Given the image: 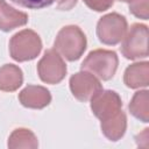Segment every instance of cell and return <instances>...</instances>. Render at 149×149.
I'll list each match as a JSON object with an SVG mask.
<instances>
[{"label":"cell","instance_id":"obj_1","mask_svg":"<svg viewBox=\"0 0 149 149\" xmlns=\"http://www.w3.org/2000/svg\"><path fill=\"white\" fill-rule=\"evenodd\" d=\"M87 47L84 31L74 24L63 27L55 40V50L70 62L79 59Z\"/></svg>","mask_w":149,"mask_h":149},{"label":"cell","instance_id":"obj_2","mask_svg":"<svg viewBox=\"0 0 149 149\" xmlns=\"http://www.w3.org/2000/svg\"><path fill=\"white\" fill-rule=\"evenodd\" d=\"M118 65L119 58L115 51L106 49H95L86 56L80 68L81 70L95 74L102 80H109L115 74Z\"/></svg>","mask_w":149,"mask_h":149},{"label":"cell","instance_id":"obj_3","mask_svg":"<svg viewBox=\"0 0 149 149\" xmlns=\"http://www.w3.org/2000/svg\"><path fill=\"white\" fill-rule=\"evenodd\" d=\"M41 50V37L31 29H23L16 33L9 41V54L16 62L31 61L40 55Z\"/></svg>","mask_w":149,"mask_h":149},{"label":"cell","instance_id":"obj_4","mask_svg":"<svg viewBox=\"0 0 149 149\" xmlns=\"http://www.w3.org/2000/svg\"><path fill=\"white\" fill-rule=\"evenodd\" d=\"M120 50L125 58L130 61L148 57V27L133 23L122 38Z\"/></svg>","mask_w":149,"mask_h":149},{"label":"cell","instance_id":"obj_5","mask_svg":"<svg viewBox=\"0 0 149 149\" xmlns=\"http://www.w3.org/2000/svg\"><path fill=\"white\" fill-rule=\"evenodd\" d=\"M128 29L127 20L119 13H109L100 17L97 24V36L106 45H115L122 41Z\"/></svg>","mask_w":149,"mask_h":149},{"label":"cell","instance_id":"obj_6","mask_svg":"<svg viewBox=\"0 0 149 149\" xmlns=\"http://www.w3.org/2000/svg\"><path fill=\"white\" fill-rule=\"evenodd\" d=\"M66 64L62 56L55 49H48L44 51L43 57L37 63L38 77L47 84H58L66 74Z\"/></svg>","mask_w":149,"mask_h":149},{"label":"cell","instance_id":"obj_7","mask_svg":"<svg viewBox=\"0 0 149 149\" xmlns=\"http://www.w3.org/2000/svg\"><path fill=\"white\" fill-rule=\"evenodd\" d=\"M70 90L76 99L79 101H87L102 90V85L93 73L81 70L70 77Z\"/></svg>","mask_w":149,"mask_h":149},{"label":"cell","instance_id":"obj_8","mask_svg":"<svg viewBox=\"0 0 149 149\" xmlns=\"http://www.w3.org/2000/svg\"><path fill=\"white\" fill-rule=\"evenodd\" d=\"M121 107V98L115 91L101 90L91 98V109L100 121L111 118L118 113Z\"/></svg>","mask_w":149,"mask_h":149},{"label":"cell","instance_id":"obj_9","mask_svg":"<svg viewBox=\"0 0 149 149\" xmlns=\"http://www.w3.org/2000/svg\"><path fill=\"white\" fill-rule=\"evenodd\" d=\"M19 100L27 108L42 109L51 102V94L43 86L28 85L19 93Z\"/></svg>","mask_w":149,"mask_h":149},{"label":"cell","instance_id":"obj_10","mask_svg":"<svg viewBox=\"0 0 149 149\" xmlns=\"http://www.w3.org/2000/svg\"><path fill=\"white\" fill-rule=\"evenodd\" d=\"M28 15L9 6L5 0H0V30L10 31L17 27L27 24Z\"/></svg>","mask_w":149,"mask_h":149},{"label":"cell","instance_id":"obj_11","mask_svg":"<svg viewBox=\"0 0 149 149\" xmlns=\"http://www.w3.org/2000/svg\"><path fill=\"white\" fill-rule=\"evenodd\" d=\"M123 83L129 88L147 87L149 85V63L144 61L129 65L125 71Z\"/></svg>","mask_w":149,"mask_h":149},{"label":"cell","instance_id":"obj_12","mask_svg":"<svg viewBox=\"0 0 149 149\" xmlns=\"http://www.w3.org/2000/svg\"><path fill=\"white\" fill-rule=\"evenodd\" d=\"M101 132L111 141L120 140L127 129V116L122 109L112 115L111 118L101 121Z\"/></svg>","mask_w":149,"mask_h":149},{"label":"cell","instance_id":"obj_13","mask_svg":"<svg viewBox=\"0 0 149 149\" xmlns=\"http://www.w3.org/2000/svg\"><path fill=\"white\" fill-rule=\"evenodd\" d=\"M23 83L22 70L14 64H5L0 68V91L14 92Z\"/></svg>","mask_w":149,"mask_h":149},{"label":"cell","instance_id":"obj_14","mask_svg":"<svg viewBox=\"0 0 149 149\" xmlns=\"http://www.w3.org/2000/svg\"><path fill=\"white\" fill-rule=\"evenodd\" d=\"M38 147V141L35 134L27 128H16L9 135L8 148L9 149H36Z\"/></svg>","mask_w":149,"mask_h":149},{"label":"cell","instance_id":"obj_15","mask_svg":"<svg viewBox=\"0 0 149 149\" xmlns=\"http://www.w3.org/2000/svg\"><path fill=\"white\" fill-rule=\"evenodd\" d=\"M129 112L142 122H149V92L142 90L135 92L129 104Z\"/></svg>","mask_w":149,"mask_h":149},{"label":"cell","instance_id":"obj_16","mask_svg":"<svg viewBox=\"0 0 149 149\" xmlns=\"http://www.w3.org/2000/svg\"><path fill=\"white\" fill-rule=\"evenodd\" d=\"M129 12L143 20H148L149 17V0H132L129 2Z\"/></svg>","mask_w":149,"mask_h":149},{"label":"cell","instance_id":"obj_17","mask_svg":"<svg viewBox=\"0 0 149 149\" xmlns=\"http://www.w3.org/2000/svg\"><path fill=\"white\" fill-rule=\"evenodd\" d=\"M14 3L24 7V8H29V9H41L44 7H48L50 5H52L56 0H10Z\"/></svg>","mask_w":149,"mask_h":149},{"label":"cell","instance_id":"obj_18","mask_svg":"<svg viewBox=\"0 0 149 149\" xmlns=\"http://www.w3.org/2000/svg\"><path fill=\"white\" fill-rule=\"evenodd\" d=\"M83 1L90 9L95 12L107 10L114 3V0H83Z\"/></svg>","mask_w":149,"mask_h":149},{"label":"cell","instance_id":"obj_19","mask_svg":"<svg viewBox=\"0 0 149 149\" xmlns=\"http://www.w3.org/2000/svg\"><path fill=\"white\" fill-rule=\"evenodd\" d=\"M77 3V0H59L57 5V9L59 10H70Z\"/></svg>","mask_w":149,"mask_h":149},{"label":"cell","instance_id":"obj_20","mask_svg":"<svg viewBox=\"0 0 149 149\" xmlns=\"http://www.w3.org/2000/svg\"><path fill=\"white\" fill-rule=\"evenodd\" d=\"M119 1H122V2H130L132 0H119Z\"/></svg>","mask_w":149,"mask_h":149}]
</instances>
